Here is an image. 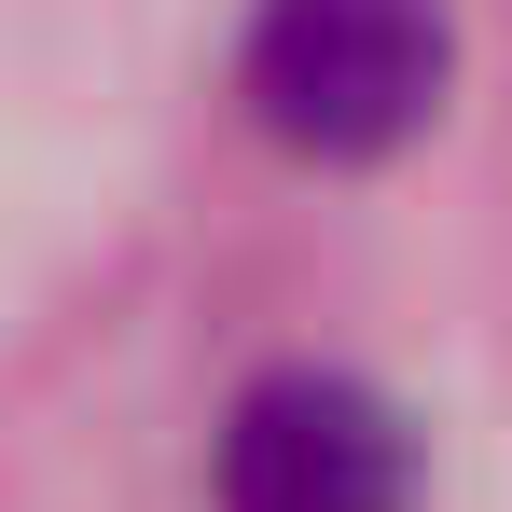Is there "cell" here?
<instances>
[{
    "label": "cell",
    "instance_id": "cell-1",
    "mask_svg": "<svg viewBox=\"0 0 512 512\" xmlns=\"http://www.w3.org/2000/svg\"><path fill=\"white\" fill-rule=\"evenodd\" d=\"M443 84H457L443 0H250L236 42L250 125L305 167H388L402 139H429Z\"/></svg>",
    "mask_w": 512,
    "mask_h": 512
},
{
    "label": "cell",
    "instance_id": "cell-2",
    "mask_svg": "<svg viewBox=\"0 0 512 512\" xmlns=\"http://www.w3.org/2000/svg\"><path fill=\"white\" fill-rule=\"evenodd\" d=\"M208 512H416V416L346 360H277L208 429Z\"/></svg>",
    "mask_w": 512,
    "mask_h": 512
}]
</instances>
